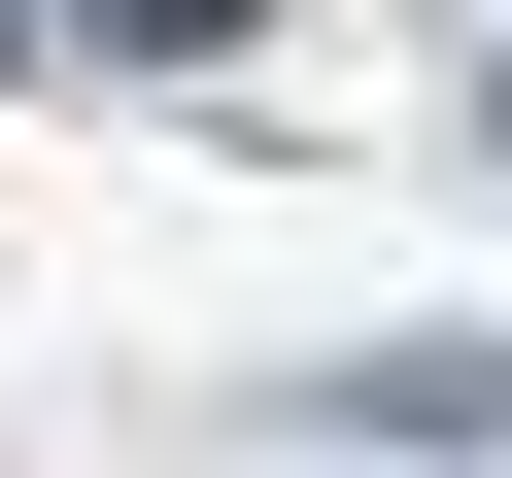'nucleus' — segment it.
I'll return each mask as SVG.
<instances>
[{"label": "nucleus", "instance_id": "f257e3e1", "mask_svg": "<svg viewBox=\"0 0 512 478\" xmlns=\"http://www.w3.org/2000/svg\"><path fill=\"white\" fill-rule=\"evenodd\" d=\"M478 137H512V69H478Z\"/></svg>", "mask_w": 512, "mask_h": 478}]
</instances>
